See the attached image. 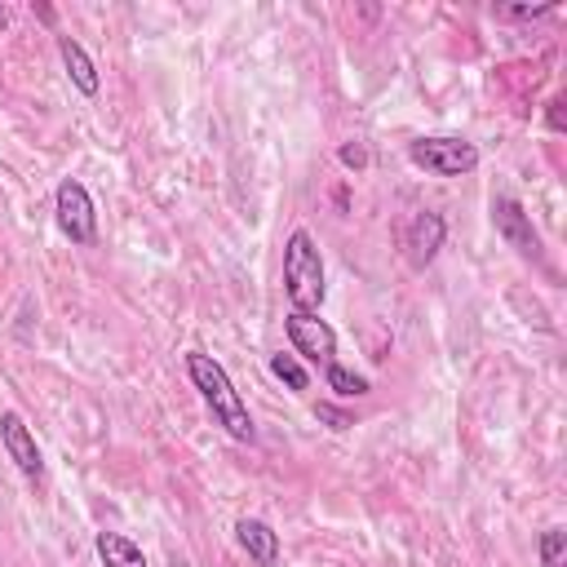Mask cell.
Returning <instances> with one entry per match:
<instances>
[{"label":"cell","mask_w":567,"mask_h":567,"mask_svg":"<svg viewBox=\"0 0 567 567\" xmlns=\"http://www.w3.org/2000/svg\"><path fill=\"white\" fill-rule=\"evenodd\" d=\"M186 377H190L195 394L204 399V408L213 412V421H217L235 443H257V425H252V416H248V403H244V394L235 390L230 372H226L213 354L190 350V354H186Z\"/></svg>","instance_id":"1"},{"label":"cell","mask_w":567,"mask_h":567,"mask_svg":"<svg viewBox=\"0 0 567 567\" xmlns=\"http://www.w3.org/2000/svg\"><path fill=\"white\" fill-rule=\"evenodd\" d=\"M284 297L292 310L301 315H319L323 297H328V279H323V252L315 244L310 230H292L284 244Z\"/></svg>","instance_id":"2"},{"label":"cell","mask_w":567,"mask_h":567,"mask_svg":"<svg viewBox=\"0 0 567 567\" xmlns=\"http://www.w3.org/2000/svg\"><path fill=\"white\" fill-rule=\"evenodd\" d=\"M408 159L430 177H470L478 168V146L470 137L434 133V137H412Z\"/></svg>","instance_id":"3"},{"label":"cell","mask_w":567,"mask_h":567,"mask_svg":"<svg viewBox=\"0 0 567 567\" xmlns=\"http://www.w3.org/2000/svg\"><path fill=\"white\" fill-rule=\"evenodd\" d=\"M53 221L71 244H97V208L80 177H62L53 190Z\"/></svg>","instance_id":"4"},{"label":"cell","mask_w":567,"mask_h":567,"mask_svg":"<svg viewBox=\"0 0 567 567\" xmlns=\"http://www.w3.org/2000/svg\"><path fill=\"white\" fill-rule=\"evenodd\" d=\"M284 337H288V346H292V354H297L301 363H315V368L337 363V332H332L328 319L288 310V319H284Z\"/></svg>","instance_id":"5"},{"label":"cell","mask_w":567,"mask_h":567,"mask_svg":"<svg viewBox=\"0 0 567 567\" xmlns=\"http://www.w3.org/2000/svg\"><path fill=\"white\" fill-rule=\"evenodd\" d=\"M492 226H496V235H501L518 257L540 261V235H536L532 213L523 208V199H514V195H492Z\"/></svg>","instance_id":"6"},{"label":"cell","mask_w":567,"mask_h":567,"mask_svg":"<svg viewBox=\"0 0 567 567\" xmlns=\"http://www.w3.org/2000/svg\"><path fill=\"white\" fill-rule=\"evenodd\" d=\"M0 447H4V456L18 465V474H22V478H31V483H40V478H44L40 443H35L31 425L22 421V412H13V408H4V412H0Z\"/></svg>","instance_id":"7"},{"label":"cell","mask_w":567,"mask_h":567,"mask_svg":"<svg viewBox=\"0 0 567 567\" xmlns=\"http://www.w3.org/2000/svg\"><path fill=\"white\" fill-rule=\"evenodd\" d=\"M443 239H447L443 213H434V208L412 213V221L403 226V257H408V266H412V270H425V266L439 257Z\"/></svg>","instance_id":"8"},{"label":"cell","mask_w":567,"mask_h":567,"mask_svg":"<svg viewBox=\"0 0 567 567\" xmlns=\"http://www.w3.org/2000/svg\"><path fill=\"white\" fill-rule=\"evenodd\" d=\"M235 540H239V549L257 563V567H275L279 563V532L266 523V518H239L235 523Z\"/></svg>","instance_id":"9"},{"label":"cell","mask_w":567,"mask_h":567,"mask_svg":"<svg viewBox=\"0 0 567 567\" xmlns=\"http://www.w3.org/2000/svg\"><path fill=\"white\" fill-rule=\"evenodd\" d=\"M58 58H62V66H66V80L75 84V93H84V97H97V89H102V75H97V66H93V58L84 53V44H80V40H71V35H58Z\"/></svg>","instance_id":"10"},{"label":"cell","mask_w":567,"mask_h":567,"mask_svg":"<svg viewBox=\"0 0 567 567\" xmlns=\"http://www.w3.org/2000/svg\"><path fill=\"white\" fill-rule=\"evenodd\" d=\"M93 549H97V563L102 567H146L142 545L128 540L124 532H97L93 536Z\"/></svg>","instance_id":"11"},{"label":"cell","mask_w":567,"mask_h":567,"mask_svg":"<svg viewBox=\"0 0 567 567\" xmlns=\"http://www.w3.org/2000/svg\"><path fill=\"white\" fill-rule=\"evenodd\" d=\"M270 377L275 381H284L292 394H301V390H310V372H306V363L297 359V354H270Z\"/></svg>","instance_id":"12"},{"label":"cell","mask_w":567,"mask_h":567,"mask_svg":"<svg viewBox=\"0 0 567 567\" xmlns=\"http://www.w3.org/2000/svg\"><path fill=\"white\" fill-rule=\"evenodd\" d=\"M323 381H328V390H332L337 399H359V394L372 390L368 377H359V372H350V368H341V363H328V368H323Z\"/></svg>","instance_id":"13"},{"label":"cell","mask_w":567,"mask_h":567,"mask_svg":"<svg viewBox=\"0 0 567 567\" xmlns=\"http://www.w3.org/2000/svg\"><path fill=\"white\" fill-rule=\"evenodd\" d=\"M536 554H540V567H567V532L554 523L536 536Z\"/></svg>","instance_id":"14"},{"label":"cell","mask_w":567,"mask_h":567,"mask_svg":"<svg viewBox=\"0 0 567 567\" xmlns=\"http://www.w3.org/2000/svg\"><path fill=\"white\" fill-rule=\"evenodd\" d=\"M558 4H496L492 13L496 18H509V22H532V18H549Z\"/></svg>","instance_id":"15"},{"label":"cell","mask_w":567,"mask_h":567,"mask_svg":"<svg viewBox=\"0 0 567 567\" xmlns=\"http://www.w3.org/2000/svg\"><path fill=\"white\" fill-rule=\"evenodd\" d=\"M337 159H341V168H368V146L363 142H341V151H337Z\"/></svg>","instance_id":"16"},{"label":"cell","mask_w":567,"mask_h":567,"mask_svg":"<svg viewBox=\"0 0 567 567\" xmlns=\"http://www.w3.org/2000/svg\"><path fill=\"white\" fill-rule=\"evenodd\" d=\"M558 106H563V102H558V97H554V102H549V128H554V133H558V128H563V115H558Z\"/></svg>","instance_id":"17"}]
</instances>
